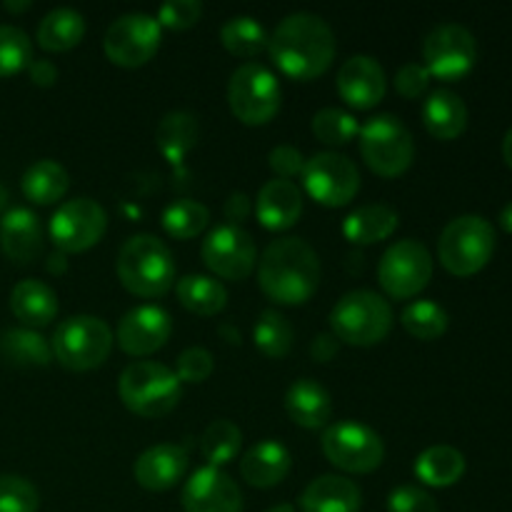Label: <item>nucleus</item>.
<instances>
[{
  "instance_id": "1",
  "label": "nucleus",
  "mask_w": 512,
  "mask_h": 512,
  "mask_svg": "<svg viewBox=\"0 0 512 512\" xmlns=\"http://www.w3.org/2000/svg\"><path fill=\"white\" fill-rule=\"evenodd\" d=\"M275 68L293 80H315L333 65V28L315 13H290L268 35Z\"/></svg>"
},
{
  "instance_id": "2",
  "label": "nucleus",
  "mask_w": 512,
  "mask_h": 512,
  "mask_svg": "<svg viewBox=\"0 0 512 512\" xmlns=\"http://www.w3.org/2000/svg\"><path fill=\"white\" fill-rule=\"evenodd\" d=\"M260 290L278 305H305L320 283L318 253L300 238L273 240L258 260Z\"/></svg>"
},
{
  "instance_id": "3",
  "label": "nucleus",
  "mask_w": 512,
  "mask_h": 512,
  "mask_svg": "<svg viewBox=\"0 0 512 512\" xmlns=\"http://www.w3.org/2000/svg\"><path fill=\"white\" fill-rule=\"evenodd\" d=\"M115 270L123 288L138 298H163L175 285L173 253L163 240L148 233H138L125 240Z\"/></svg>"
},
{
  "instance_id": "4",
  "label": "nucleus",
  "mask_w": 512,
  "mask_h": 512,
  "mask_svg": "<svg viewBox=\"0 0 512 512\" xmlns=\"http://www.w3.org/2000/svg\"><path fill=\"white\" fill-rule=\"evenodd\" d=\"M118 393L130 413L140 418H163L178 408L183 383L168 365L135 360L120 373Z\"/></svg>"
},
{
  "instance_id": "5",
  "label": "nucleus",
  "mask_w": 512,
  "mask_h": 512,
  "mask_svg": "<svg viewBox=\"0 0 512 512\" xmlns=\"http://www.w3.org/2000/svg\"><path fill=\"white\" fill-rule=\"evenodd\" d=\"M330 328L340 343L370 348L388 338L393 308L373 290H350L330 310Z\"/></svg>"
},
{
  "instance_id": "6",
  "label": "nucleus",
  "mask_w": 512,
  "mask_h": 512,
  "mask_svg": "<svg viewBox=\"0 0 512 512\" xmlns=\"http://www.w3.org/2000/svg\"><path fill=\"white\" fill-rule=\"evenodd\" d=\"M495 253V228L480 215L450 220L438 240L440 265L455 278H470L490 263Z\"/></svg>"
},
{
  "instance_id": "7",
  "label": "nucleus",
  "mask_w": 512,
  "mask_h": 512,
  "mask_svg": "<svg viewBox=\"0 0 512 512\" xmlns=\"http://www.w3.org/2000/svg\"><path fill=\"white\" fill-rule=\"evenodd\" d=\"M50 348L63 368L85 373L108 360L113 350V330L95 315H73L55 328Z\"/></svg>"
},
{
  "instance_id": "8",
  "label": "nucleus",
  "mask_w": 512,
  "mask_h": 512,
  "mask_svg": "<svg viewBox=\"0 0 512 512\" xmlns=\"http://www.w3.org/2000/svg\"><path fill=\"white\" fill-rule=\"evenodd\" d=\"M358 135L365 165L380 178H398L413 165L415 140L403 120L395 115H375L360 128Z\"/></svg>"
},
{
  "instance_id": "9",
  "label": "nucleus",
  "mask_w": 512,
  "mask_h": 512,
  "mask_svg": "<svg viewBox=\"0 0 512 512\" xmlns=\"http://www.w3.org/2000/svg\"><path fill=\"white\" fill-rule=\"evenodd\" d=\"M320 443L328 463L343 473L368 475L383 465V438L360 420H340L328 425Z\"/></svg>"
},
{
  "instance_id": "10",
  "label": "nucleus",
  "mask_w": 512,
  "mask_h": 512,
  "mask_svg": "<svg viewBox=\"0 0 512 512\" xmlns=\"http://www.w3.org/2000/svg\"><path fill=\"white\" fill-rule=\"evenodd\" d=\"M228 105L245 125H265L280 110V83L270 68L243 63L228 83Z\"/></svg>"
},
{
  "instance_id": "11",
  "label": "nucleus",
  "mask_w": 512,
  "mask_h": 512,
  "mask_svg": "<svg viewBox=\"0 0 512 512\" xmlns=\"http://www.w3.org/2000/svg\"><path fill=\"white\" fill-rule=\"evenodd\" d=\"M433 255L420 240L405 238L390 245L378 263L380 288L393 300H410L428 288Z\"/></svg>"
},
{
  "instance_id": "12",
  "label": "nucleus",
  "mask_w": 512,
  "mask_h": 512,
  "mask_svg": "<svg viewBox=\"0 0 512 512\" xmlns=\"http://www.w3.org/2000/svg\"><path fill=\"white\" fill-rule=\"evenodd\" d=\"M303 183L315 203L325 208H343L358 195L360 170L348 155L323 150L305 160Z\"/></svg>"
},
{
  "instance_id": "13",
  "label": "nucleus",
  "mask_w": 512,
  "mask_h": 512,
  "mask_svg": "<svg viewBox=\"0 0 512 512\" xmlns=\"http://www.w3.org/2000/svg\"><path fill=\"white\" fill-rule=\"evenodd\" d=\"M48 230L60 253H85L103 240L108 213L93 198L65 200L50 218Z\"/></svg>"
},
{
  "instance_id": "14",
  "label": "nucleus",
  "mask_w": 512,
  "mask_h": 512,
  "mask_svg": "<svg viewBox=\"0 0 512 512\" xmlns=\"http://www.w3.org/2000/svg\"><path fill=\"white\" fill-rule=\"evenodd\" d=\"M423 58L430 78L435 75L445 83H455L473 70L478 60V43L465 25L445 23L428 33L423 43Z\"/></svg>"
},
{
  "instance_id": "15",
  "label": "nucleus",
  "mask_w": 512,
  "mask_h": 512,
  "mask_svg": "<svg viewBox=\"0 0 512 512\" xmlns=\"http://www.w3.org/2000/svg\"><path fill=\"white\" fill-rule=\"evenodd\" d=\"M160 48V23L148 13H125L113 20L105 33L103 50L120 68H140L150 63Z\"/></svg>"
},
{
  "instance_id": "16",
  "label": "nucleus",
  "mask_w": 512,
  "mask_h": 512,
  "mask_svg": "<svg viewBox=\"0 0 512 512\" xmlns=\"http://www.w3.org/2000/svg\"><path fill=\"white\" fill-rule=\"evenodd\" d=\"M203 263L210 273L223 280H245L258 263V248L248 230L223 223L210 230L203 240Z\"/></svg>"
},
{
  "instance_id": "17",
  "label": "nucleus",
  "mask_w": 512,
  "mask_h": 512,
  "mask_svg": "<svg viewBox=\"0 0 512 512\" xmlns=\"http://www.w3.org/2000/svg\"><path fill=\"white\" fill-rule=\"evenodd\" d=\"M170 333H173V320H170L168 310H163L160 305H138L123 315L115 340L123 353L133 355V358H145L163 348L170 340Z\"/></svg>"
},
{
  "instance_id": "18",
  "label": "nucleus",
  "mask_w": 512,
  "mask_h": 512,
  "mask_svg": "<svg viewBox=\"0 0 512 512\" xmlns=\"http://www.w3.org/2000/svg\"><path fill=\"white\" fill-rule=\"evenodd\" d=\"M180 500L185 512H243V493L238 483L223 468L210 465L190 475Z\"/></svg>"
},
{
  "instance_id": "19",
  "label": "nucleus",
  "mask_w": 512,
  "mask_h": 512,
  "mask_svg": "<svg viewBox=\"0 0 512 512\" xmlns=\"http://www.w3.org/2000/svg\"><path fill=\"white\" fill-rule=\"evenodd\" d=\"M338 93L350 108L370 110L385 98L388 78L383 65L370 55H353L338 70Z\"/></svg>"
},
{
  "instance_id": "20",
  "label": "nucleus",
  "mask_w": 512,
  "mask_h": 512,
  "mask_svg": "<svg viewBox=\"0 0 512 512\" xmlns=\"http://www.w3.org/2000/svg\"><path fill=\"white\" fill-rule=\"evenodd\" d=\"M188 470V453L183 445L163 443L145 450L133 465V475L140 488L150 493H163L175 488Z\"/></svg>"
},
{
  "instance_id": "21",
  "label": "nucleus",
  "mask_w": 512,
  "mask_h": 512,
  "mask_svg": "<svg viewBox=\"0 0 512 512\" xmlns=\"http://www.w3.org/2000/svg\"><path fill=\"white\" fill-rule=\"evenodd\" d=\"M0 248L13 263L28 265L43 253V225L28 208H13L0 220Z\"/></svg>"
},
{
  "instance_id": "22",
  "label": "nucleus",
  "mask_w": 512,
  "mask_h": 512,
  "mask_svg": "<svg viewBox=\"0 0 512 512\" xmlns=\"http://www.w3.org/2000/svg\"><path fill=\"white\" fill-rule=\"evenodd\" d=\"M293 455L280 440H260L240 460V475L253 488H275L288 478Z\"/></svg>"
},
{
  "instance_id": "23",
  "label": "nucleus",
  "mask_w": 512,
  "mask_h": 512,
  "mask_svg": "<svg viewBox=\"0 0 512 512\" xmlns=\"http://www.w3.org/2000/svg\"><path fill=\"white\" fill-rule=\"evenodd\" d=\"M255 213L263 228L288 230L298 223L303 213V195L293 180L273 178L260 188L255 200Z\"/></svg>"
},
{
  "instance_id": "24",
  "label": "nucleus",
  "mask_w": 512,
  "mask_h": 512,
  "mask_svg": "<svg viewBox=\"0 0 512 512\" xmlns=\"http://www.w3.org/2000/svg\"><path fill=\"white\" fill-rule=\"evenodd\" d=\"M363 493L358 483L343 475H320L300 495L303 512H360Z\"/></svg>"
},
{
  "instance_id": "25",
  "label": "nucleus",
  "mask_w": 512,
  "mask_h": 512,
  "mask_svg": "<svg viewBox=\"0 0 512 512\" xmlns=\"http://www.w3.org/2000/svg\"><path fill=\"white\" fill-rule=\"evenodd\" d=\"M285 410L290 420L305 430L328 428L333 415V398L320 383L310 378L295 380L285 395Z\"/></svg>"
},
{
  "instance_id": "26",
  "label": "nucleus",
  "mask_w": 512,
  "mask_h": 512,
  "mask_svg": "<svg viewBox=\"0 0 512 512\" xmlns=\"http://www.w3.org/2000/svg\"><path fill=\"white\" fill-rule=\"evenodd\" d=\"M10 310L25 328H45L58 315V295L43 280H20L10 293Z\"/></svg>"
},
{
  "instance_id": "27",
  "label": "nucleus",
  "mask_w": 512,
  "mask_h": 512,
  "mask_svg": "<svg viewBox=\"0 0 512 512\" xmlns=\"http://www.w3.org/2000/svg\"><path fill=\"white\" fill-rule=\"evenodd\" d=\"M423 123L433 138L455 140L468 128V105L453 90H433L423 103Z\"/></svg>"
},
{
  "instance_id": "28",
  "label": "nucleus",
  "mask_w": 512,
  "mask_h": 512,
  "mask_svg": "<svg viewBox=\"0 0 512 512\" xmlns=\"http://www.w3.org/2000/svg\"><path fill=\"white\" fill-rule=\"evenodd\" d=\"M398 228V210L385 203H370L355 208L343 220V235L353 245H373L390 238Z\"/></svg>"
},
{
  "instance_id": "29",
  "label": "nucleus",
  "mask_w": 512,
  "mask_h": 512,
  "mask_svg": "<svg viewBox=\"0 0 512 512\" xmlns=\"http://www.w3.org/2000/svg\"><path fill=\"white\" fill-rule=\"evenodd\" d=\"M198 143V118L188 110H170L155 128V145L168 163L180 165Z\"/></svg>"
},
{
  "instance_id": "30",
  "label": "nucleus",
  "mask_w": 512,
  "mask_h": 512,
  "mask_svg": "<svg viewBox=\"0 0 512 512\" xmlns=\"http://www.w3.org/2000/svg\"><path fill=\"white\" fill-rule=\"evenodd\" d=\"M0 358L15 368H45L53 360V348L38 330L10 328L0 333Z\"/></svg>"
},
{
  "instance_id": "31",
  "label": "nucleus",
  "mask_w": 512,
  "mask_h": 512,
  "mask_svg": "<svg viewBox=\"0 0 512 512\" xmlns=\"http://www.w3.org/2000/svg\"><path fill=\"white\" fill-rule=\"evenodd\" d=\"M23 195L35 205H53L65 198L70 188V175L55 160H38L30 165L20 180Z\"/></svg>"
},
{
  "instance_id": "32",
  "label": "nucleus",
  "mask_w": 512,
  "mask_h": 512,
  "mask_svg": "<svg viewBox=\"0 0 512 512\" xmlns=\"http://www.w3.org/2000/svg\"><path fill=\"white\" fill-rule=\"evenodd\" d=\"M465 455L450 445H433L415 460V475L428 488H450L465 475Z\"/></svg>"
},
{
  "instance_id": "33",
  "label": "nucleus",
  "mask_w": 512,
  "mask_h": 512,
  "mask_svg": "<svg viewBox=\"0 0 512 512\" xmlns=\"http://www.w3.org/2000/svg\"><path fill=\"white\" fill-rule=\"evenodd\" d=\"M85 20L78 10L73 8H55L40 20L35 40L48 53H65L73 50L83 40Z\"/></svg>"
},
{
  "instance_id": "34",
  "label": "nucleus",
  "mask_w": 512,
  "mask_h": 512,
  "mask_svg": "<svg viewBox=\"0 0 512 512\" xmlns=\"http://www.w3.org/2000/svg\"><path fill=\"white\" fill-rule=\"evenodd\" d=\"M175 295H178L180 305L195 315H218L220 310L228 305V290L220 280L210 278V275H185L175 283Z\"/></svg>"
},
{
  "instance_id": "35",
  "label": "nucleus",
  "mask_w": 512,
  "mask_h": 512,
  "mask_svg": "<svg viewBox=\"0 0 512 512\" xmlns=\"http://www.w3.org/2000/svg\"><path fill=\"white\" fill-rule=\"evenodd\" d=\"M220 43L238 58H258L263 50H268V33L250 15H235L220 28Z\"/></svg>"
},
{
  "instance_id": "36",
  "label": "nucleus",
  "mask_w": 512,
  "mask_h": 512,
  "mask_svg": "<svg viewBox=\"0 0 512 512\" xmlns=\"http://www.w3.org/2000/svg\"><path fill=\"white\" fill-rule=\"evenodd\" d=\"M293 325L278 310H263L253 325V343L268 358L280 360L293 348Z\"/></svg>"
},
{
  "instance_id": "37",
  "label": "nucleus",
  "mask_w": 512,
  "mask_h": 512,
  "mask_svg": "<svg viewBox=\"0 0 512 512\" xmlns=\"http://www.w3.org/2000/svg\"><path fill=\"white\" fill-rule=\"evenodd\" d=\"M210 223V210L193 198H178L163 210V228L170 238H198Z\"/></svg>"
},
{
  "instance_id": "38",
  "label": "nucleus",
  "mask_w": 512,
  "mask_h": 512,
  "mask_svg": "<svg viewBox=\"0 0 512 512\" xmlns=\"http://www.w3.org/2000/svg\"><path fill=\"white\" fill-rule=\"evenodd\" d=\"M240 445H243V433L230 420H213L200 438V450L210 468H223L233 463L240 453Z\"/></svg>"
},
{
  "instance_id": "39",
  "label": "nucleus",
  "mask_w": 512,
  "mask_h": 512,
  "mask_svg": "<svg viewBox=\"0 0 512 512\" xmlns=\"http://www.w3.org/2000/svg\"><path fill=\"white\" fill-rule=\"evenodd\" d=\"M400 323L413 338L418 340H438L448 330V313L435 300H415L400 315Z\"/></svg>"
},
{
  "instance_id": "40",
  "label": "nucleus",
  "mask_w": 512,
  "mask_h": 512,
  "mask_svg": "<svg viewBox=\"0 0 512 512\" xmlns=\"http://www.w3.org/2000/svg\"><path fill=\"white\" fill-rule=\"evenodd\" d=\"M313 133L325 145H348L360 133V125L355 115L343 108H323L313 115Z\"/></svg>"
},
{
  "instance_id": "41",
  "label": "nucleus",
  "mask_w": 512,
  "mask_h": 512,
  "mask_svg": "<svg viewBox=\"0 0 512 512\" xmlns=\"http://www.w3.org/2000/svg\"><path fill=\"white\" fill-rule=\"evenodd\" d=\"M30 60H33V43L28 33L15 25H0V78L28 70Z\"/></svg>"
},
{
  "instance_id": "42",
  "label": "nucleus",
  "mask_w": 512,
  "mask_h": 512,
  "mask_svg": "<svg viewBox=\"0 0 512 512\" xmlns=\"http://www.w3.org/2000/svg\"><path fill=\"white\" fill-rule=\"evenodd\" d=\"M40 495L20 475H0V512H38Z\"/></svg>"
},
{
  "instance_id": "43",
  "label": "nucleus",
  "mask_w": 512,
  "mask_h": 512,
  "mask_svg": "<svg viewBox=\"0 0 512 512\" xmlns=\"http://www.w3.org/2000/svg\"><path fill=\"white\" fill-rule=\"evenodd\" d=\"M175 368H178L175 375H178L180 383H205L213 375L215 360L210 355V350L193 345V348H185L178 355V365Z\"/></svg>"
},
{
  "instance_id": "44",
  "label": "nucleus",
  "mask_w": 512,
  "mask_h": 512,
  "mask_svg": "<svg viewBox=\"0 0 512 512\" xmlns=\"http://www.w3.org/2000/svg\"><path fill=\"white\" fill-rule=\"evenodd\" d=\"M203 15V3L200 0H170V3L160 5L158 10V23L160 28L170 30H188Z\"/></svg>"
},
{
  "instance_id": "45",
  "label": "nucleus",
  "mask_w": 512,
  "mask_h": 512,
  "mask_svg": "<svg viewBox=\"0 0 512 512\" xmlns=\"http://www.w3.org/2000/svg\"><path fill=\"white\" fill-rule=\"evenodd\" d=\"M388 512H440L428 490L418 485H400L388 495Z\"/></svg>"
},
{
  "instance_id": "46",
  "label": "nucleus",
  "mask_w": 512,
  "mask_h": 512,
  "mask_svg": "<svg viewBox=\"0 0 512 512\" xmlns=\"http://www.w3.org/2000/svg\"><path fill=\"white\" fill-rule=\"evenodd\" d=\"M428 85H430V73L428 68L420 63H405L403 68L395 73V90L408 100H418L420 95H425Z\"/></svg>"
},
{
  "instance_id": "47",
  "label": "nucleus",
  "mask_w": 512,
  "mask_h": 512,
  "mask_svg": "<svg viewBox=\"0 0 512 512\" xmlns=\"http://www.w3.org/2000/svg\"><path fill=\"white\" fill-rule=\"evenodd\" d=\"M268 163L280 180H290L295 178V175H303L305 170V158L295 145H278V148H273L268 155Z\"/></svg>"
},
{
  "instance_id": "48",
  "label": "nucleus",
  "mask_w": 512,
  "mask_h": 512,
  "mask_svg": "<svg viewBox=\"0 0 512 512\" xmlns=\"http://www.w3.org/2000/svg\"><path fill=\"white\" fill-rule=\"evenodd\" d=\"M223 213L230 225H240L243 220H248L250 213H253V203H250V198L245 193H230L228 200H225Z\"/></svg>"
},
{
  "instance_id": "49",
  "label": "nucleus",
  "mask_w": 512,
  "mask_h": 512,
  "mask_svg": "<svg viewBox=\"0 0 512 512\" xmlns=\"http://www.w3.org/2000/svg\"><path fill=\"white\" fill-rule=\"evenodd\" d=\"M340 340L333 333H320L315 335V340L310 343V355H313L315 363H330V360L338 355Z\"/></svg>"
},
{
  "instance_id": "50",
  "label": "nucleus",
  "mask_w": 512,
  "mask_h": 512,
  "mask_svg": "<svg viewBox=\"0 0 512 512\" xmlns=\"http://www.w3.org/2000/svg\"><path fill=\"white\" fill-rule=\"evenodd\" d=\"M28 73L30 80H33L35 85H40V88H50V85H55V80H58V68L45 58L30 60Z\"/></svg>"
},
{
  "instance_id": "51",
  "label": "nucleus",
  "mask_w": 512,
  "mask_h": 512,
  "mask_svg": "<svg viewBox=\"0 0 512 512\" xmlns=\"http://www.w3.org/2000/svg\"><path fill=\"white\" fill-rule=\"evenodd\" d=\"M500 225H503L505 233L512 235V200L508 205H505L503 210H500Z\"/></svg>"
},
{
  "instance_id": "52",
  "label": "nucleus",
  "mask_w": 512,
  "mask_h": 512,
  "mask_svg": "<svg viewBox=\"0 0 512 512\" xmlns=\"http://www.w3.org/2000/svg\"><path fill=\"white\" fill-rule=\"evenodd\" d=\"M503 160H505V165L512 170V128L505 133V138H503Z\"/></svg>"
},
{
  "instance_id": "53",
  "label": "nucleus",
  "mask_w": 512,
  "mask_h": 512,
  "mask_svg": "<svg viewBox=\"0 0 512 512\" xmlns=\"http://www.w3.org/2000/svg\"><path fill=\"white\" fill-rule=\"evenodd\" d=\"M48 270H50V273H63V270H65V255L63 253L50 255Z\"/></svg>"
},
{
  "instance_id": "54",
  "label": "nucleus",
  "mask_w": 512,
  "mask_h": 512,
  "mask_svg": "<svg viewBox=\"0 0 512 512\" xmlns=\"http://www.w3.org/2000/svg\"><path fill=\"white\" fill-rule=\"evenodd\" d=\"M220 333H223L225 338H228V343H235V345L240 343V333L235 328H230V325H223V328H220Z\"/></svg>"
},
{
  "instance_id": "55",
  "label": "nucleus",
  "mask_w": 512,
  "mask_h": 512,
  "mask_svg": "<svg viewBox=\"0 0 512 512\" xmlns=\"http://www.w3.org/2000/svg\"><path fill=\"white\" fill-rule=\"evenodd\" d=\"M30 5H33L30 0H23V3H5L3 8L10 10V13H23V10H28Z\"/></svg>"
},
{
  "instance_id": "56",
  "label": "nucleus",
  "mask_w": 512,
  "mask_h": 512,
  "mask_svg": "<svg viewBox=\"0 0 512 512\" xmlns=\"http://www.w3.org/2000/svg\"><path fill=\"white\" fill-rule=\"evenodd\" d=\"M10 195H8V188H5L3 183H0V210H5V205H8Z\"/></svg>"
},
{
  "instance_id": "57",
  "label": "nucleus",
  "mask_w": 512,
  "mask_h": 512,
  "mask_svg": "<svg viewBox=\"0 0 512 512\" xmlns=\"http://www.w3.org/2000/svg\"><path fill=\"white\" fill-rule=\"evenodd\" d=\"M265 512H295V508H293V505H288V503H280V505H275V508H270Z\"/></svg>"
}]
</instances>
